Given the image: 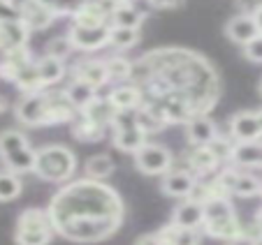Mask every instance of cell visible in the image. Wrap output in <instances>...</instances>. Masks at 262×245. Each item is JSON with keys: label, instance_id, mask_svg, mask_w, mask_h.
<instances>
[{"label": "cell", "instance_id": "obj_1", "mask_svg": "<svg viewBox=\"0 0 262 245\" xmlns=\"http://www.w3.org/2000/svg\"><path fill=\"white\" fill-rule=\"evenodd\" d=\"M130 77L142 90V107L165 125L211 111L221 97V79L204 56L181 46H165L133 63Z\"/></svg>", "mask_w": 262, "mask_h": 245}, {"label": "cell", "instance_id": "obj_8", "mask_svg": "<svg viewBox=\"0 0 262 245\" xmlns=\"http://www.w3.org/2000/svg\"><path fill=\"white\" fill-rule=\"evenodd\" d=\"M109 28H112V26H74L72 23L68 37L74 49L98 51L109 44Z\"/></svg>", "mask_w": 262, "mask_h": 245}, {"label": "cell", "instance_id": "obj_46", "mask_svg": "<svg viewBox=\"0 0 262 245\" xmlns=\"http://www.w3.org/2000/svg\"><path fill=\"white\" fill-rule=\"evenodd\" d=\"M255 222H260V225H262V208H260V211H257V217H255Z\"/></svg>", "mask_w": 262, "mask_h": 245}, {"label": "cell", "instance_id": "obj_3", "mask_svg": "<svg viewBox=\"0 0 262 245\" xmlns=\"http://www.w3.org/2000/svg\"><path fill=\"white\" fill-rule=\"evenodd\" d=\"M74 169H77V157L72 148L60 143L40 148L35 155L33 172L47 183H68L74 176Z\"/></svg>", "mask_w": 262, "mask_h": 245}, {"label": "cell", "instance_id": "obj_21", "mask_svg": "<svg viewBox=\"0 0 262 245\" xmlns=\"http://www.w3.org/2000/svg\"><path fill=\"white\" fill-rule=\"evenodd\" d=\"M79 116H84L86 120L95 122V125H100V128H107V125H112V120H114L116 109L112 107L109 100L98 97V95H95V97L79 111Z\"/></svg>", "mask_w": 262, "mask_h": 245}, {"label": "cell", "instance_id": "obj_47", "mask_svg": "<svg viewBox=\"0 0 262 245\" xmlns=\"http://www.w3.org/2000/svg\"><path fill=\"white\" fill-rule=\"evenodd\" d=\"M112 3H114V5H119V3H128V0H112Z\"/></svg>", "mask_w": 262, "mask_h": 245}, {"label": "cell", "instance_id": "obj_37", "mask_svg": "<svg viewBox=\"0 0 262 245\" xmlns=\"http://www.w3.org/2000/svg\"><path fill=\"white\" fill-rule=\"evenodd\" d=\"M244 56L251 63H262V33L257 37H253L248 44H244Z\"/></svg>", "mask_w": 262, "mask_h": 245}, {"label": "cell", "instance_id": "obj_25", "mask_svg": "<svg viewBox=\"0 0 262 245\" xmlns=\"http://www.w3.org/2000/svg\"><path fill=\"white\" fill-rule=\"evenodd\" d=\"M221 164L213 151L209 146H195V151L188 155V169L190 174H211Z\"/></svg>", "mask_w": 262, "mask_h": 245}, {"label": "cell", "instance_id": "obj_38", "mask_svg": "<svg viewBox=\"0 0 262 245\" xmlns=\"http://www.w3.org/2000/svg\"><path fill=\"white\" fill-rule=\"evenodd\" d=\"M19 19H21L19 12H16L7 0H0V23H3V21H19Z\"/></svg>", "mask_w": 262, "mask_h": 245}, {"label": "cell", "instance_id": "obj_10", "mask_svg": "<svg viewBox=\"0 0 262 245\" xmlns=\"http://www.w3.org/2000/svg\"><path fill=\"white\" fill-rule=\"evenodd\" d=\"M16 118L28 128H47V95L28 93L19 104H16Z\"/></svg>", "mask_w": 262, "mask_h": 245}, {"label": "cell", "instance_id": "obj_11", "mask_svg": "<svg viewBox=\"0 0 262 245\" xmlns=\"http://www.w3.org/2000/svg\"><path fill=\"white\" fill-rule=\"evenodd\" d=\"M72 79L91 86L93 90L102 88L109 81L107 63H104V60H79V63L72 65Z\"/></svg>", "mask_w": 262, "mask_h": 245}, {"label": "cell", "instance_id": "obj_34", "mask_svg": "<svg viewBox=\"0 0 262 245\" xmlns=\"http://www.w3.org/2000/svg\"><path fill=\"white\" fill-rule=\"evenodd\" d=\"M107 63V72H109V79H130V72H133V63L125 58H121V56H112L109 60H104Z\"/></svg>", "mask_w": 262, "mask_h": 245}, {"label": "cell", "instance_id": "obj_24", "mask_svg": "<svg viewBox=\"0 0 262 245\" xmlns=\"http://www.w3.org/2000/svg\"><path fill=\"white\" fill-rule=\"evenodd\" d=\"M158 234L163 236V240L167 245H200V231L188 229V227L179 225H165L163 229H158Z\"/></svg>", "mask_w": 262, "mask_h": 245}, {"label": "cell", "instance_id": "obj_22", "mask_svg": "<svg viewBox=\"0 0 262 245\" xmlns=\"http://www.w3.org/2000/svg\"><path fill=\"white\" fill-rule=\"evenodd\" d=\"M109 102L116 111H137L142 107V90L137 86H119L109 93Z\"/></svg>", "mask_w": 262, "mask_h": 245}, {"label": "cell", "instance_id": "obj_29", "mask_svg": "<svg viewBox=\"0 0 262 245\" xmlns=\"http://www.w3.org/2000/svg\"><path fill=\"white\" fill-rule=\"evenodd\" d=\"M72 134L84 143H95V141H102L104 128H100L95 122L86 120L84 116H79V120H72Z\"/></svg>", "mask_w": 262, "mask_h": 245}, {"label": "cell", "instance_id": "obj_12", "mask_svg": "<svg viewBox=\"0 0 262 245\" xmlns=\"http://www.w3.org/2000/svg\"><path fill=\"white\" fill-rule=\"evenodd\" d=\"M230 134L234 141H255L262 137L255 111H239L230 118Z\"/></svg>", "mask_w": 262, "mask_h": 245}, {"label": "cell", "instance_id": "obj_27", "mask_svg": "<svg viewBox=\"0 0 262 245\" xmlns=\"http://www.w3.org/2000/svg\"><path fill=\"white\" fill-rule=\"evenodd\" d=\"M204 234L211 236V238H221V240H232L237 236H242V222L234 217L228 220H216V222H204Z\"/></svg>", "mask_w": 262, "mask_h": 245}, {"label": "cell", "instance_id": "obj_6", "mask_svg": "<svg viewBox=\"0 0 262 245\" xmlns=\"http://www.w3.org/2000/svg\"><path fill=\"white\" fill-rule=\"evenodd\" d=\"M114 146L123 153H137L146 143V132L137 125L135 111H116L114 120Z\"/></svg>", "mask_w": 262, "mask_h": 245}, {"label": "cell", "instance_id": "obj_41", "mask_svg": "<svg viewBox=\"0 0 262 245\" xmlns=\"http://www.w3.org/2000/svg\"><path fill=\"white\" fill-rule=\"evenodd\" d=\"M146 3L156 10H177L183 5V0H146Z\"/></svg>", "mask_w": 262, "mask_h": 245}, {"label": "cell", "instance_id": "obj_32", "mask_svg": "<svg viewBox=\"0 0 262 245\" xmlns=\"http://www.w3.org/2000/svg\"><path fill=\"white\" fill-rule=\"evenodd\" d=\"M139 42V30L137 28H116L112 26L109 28V44L114 49H133L135 44Z\"/></svg>", "mask_w": 262, "mask_h": 245}, {"label": "cell", "instance_id": "obj_7", "mask_svg": "<svg viewBox=\"0 0 262 245\" xmlns=\"http://www.w3.org/2000/svg\"><path fill=\"white\" fill-rule=\"evenodd\" d=\"M133 155H135V167L142 174H146V176H163L174 164L172 153L165 146H160V143L146 141L137 153H133Z\"/></svg>", "mask_w": 262, "mask_h": 245}, {"label": "cell", "instance_id": "obj_4", "mask_svg": "<svg viewBox=\"0 0 262 245\" xmlns=\"http://www.w3.org/2000/svg\"><path fill=\"white\" fill-rule=\"evenodd\" d=\"M35 155H37V151L30 148L26 134H21L19 130L0 132V160L5 162V167L10 172H14V174L33 172Z\"/></svg>", "mask_w": 262, "mask_h": 245}, {"label": "cell", "instance_id": "obj_15", "mask_svg": "<svg viewBox=\"0 0 262 245\" xmlns=\"http://www.w3.org/2000/svg\"><path fill=\"white\" fill-rule=\"evenodd\" d=\"M19 16L28 30H45L56 21V14L49 10V7L42 5L40 0H30L28 5L19 12Z\"/></svg>", "mask_w": 262, "mask_h": 245}, {"label": "cell", "instance_id": "obj_30", "mask_svg": "<svg viewBox=\"0 0 262 245\" xmlns=\"http://www.w3.org/2000/svg\"><path fill=\"white\" fill-rule=\"evenodd\" d=\"M12 84H16V88H19L24 95H28V93H40V90H45V88L40 86L37 72H35V60H33V63H28L19 74H16V79L12 81Z\"/></svg>", "mask_w": 262, "mask_h": 245}, {"label": "cell", "instance_id": "obj_36", "mask_svg": "<svg viewBox=\"0 0 262 245\" xmlns=\"http://www.w3.org/2000/svg\"><path fill=\"white\" fill-rule=\"evenodd\" d=\"M72 51H74V46L70 42V37H54L47 42V56H51V58L65 60Z\"/></svg>", "mask_w": 262, "mask_h": 245}, {"label": "cell", "instance_id": "obj_9", "mask_svg": "<svg viewBox=\"0 0 262 245\" xmlns=\"http://www.w3.org/2000/svg\"><path fill=\"white\" fill-rule=\"evenodd\" d=\"M216 183L225 194H237V197H255L262 192V183L251 174H242L234 169H225L218 174Z\"/></svg>", "mask_w": 262, "mask_h": 245}, {"label": "cell", "instance_id": "obj_40", "mask_svg": "<svg viewBox=\"0 0 262 245\" xmlns=\"http://www.w3.org/2000/svg\"><path fill=\"white\" fill-rule=\"evenodd\" d=\"M135 245H167L163 240V236L156 231V234H142L137 240H135Z\"/></svg>", "mask_w": 262, "mask_h": 245}, {"label": "cell", "instance_id": "obj_42", "mask_svg": "<svg viewBox=\"0 0 262 245\" xmlns=\"http://www.w3.org/2000/svg\"><path fill=\"white\" fill-rule=\"evenodd\" d=\"M228 245H257L253 238H248V236H237V238H232V240H228Z\"/></svg>", "mask_w": 262, "mask_h": 245}, {"label": "cell", "instance_id": "obj_28", "mask_svg": "<svg viewBox=\"0 0 262 245\" xmlns=\"http://www.w3.org/2000/svg\"><path fill=\"white\" fill-rule=\"evenodd\" d=\"M116 164L114 160L109 155H93L89 157V162H86V178H95V181H104V178H109L112 174H114Z\"/></svg>", "mask_w": 262, "mask_h": 245}, {"label": "cell", "instance_id": "obj_16", "mask_svg": "<svg viewBox=\"0 0 262 245\" xmlns=\"http://www.w3.org/2000/svg\"><path fill=\"white\" fill-rule=\"evenodd\" d=\"M230 160L239 167H262V137L255 141H234Z\"/></svg>", "mask_w": 262, "mask_h": 245}, {"label": "cell", "instance_id": "obj_20", "mask_svg": "<svg viewBox=\"0 0 262 245\" xmlns=\"http://www.w3.org/2000/svg\"><path fill=\"white\" fill-rule=\"evenodd\" d=\"M204 222V206L195 199H186L183 204H179L177 211L172 215V225L188 227V229H198Z\"/></svg>", "mask_w": 262, "mask_h": 245}, {"label": "cell", "instance_id": "obj_48", "mask_svg": "<svg viewBox=\"0 0 262 245\" xmlns=\"http://www.w3.org/2000/svg\"><path fill=\"white\" fill-rule=\"evenodd\" d=\"M257 90H260V95H262V79H260V86H257Z\"/></svg>", "mask_w": 262, "mask_h": 245}, {"label": "cell", "instance_id": "obj_5", "mask_svg": "<svg viewBox=\"0 0 262 245\" xmlns=\"http://www.w3.org/2000/svg\"><path fill=\"white\" fill-rule=\"evenodd\" d=\"M54 238L49 213L42 208H26L19 215L14 227V243L16 245H49Z\"/></svg>", "mask_w": 262, "mask_h": 245}, {"label": "cell", "instance_id": "obj_33", "mask_svg": "<svg viewBox=\"0 0 262 245\" xmlns=\"http://www.w3.org/2000/svg\"><path fill=\"white\" fill-rule=\"evenodd\" d=\"M24 190V183H21L19 174L14 172H0V201H14L16 197Z\"/></svg>", "mask_w": 262, "mask_h": 245}, {"label": "cell", "instance_id": "obj_2", "mask_svg": "<svg viewBox=\"0 0 262 245\" xmlns=\"http://www.w3.org/2000/svg\"><path fill=\"white\" fill-rule=\"evenodd\" d=\"M54 234L74 243H100L119 231L125 215L121 194L95 178L72 181L49 204Z\"/></svg>", "mask_w": 262, "mask_h": 245}, {"label": "cell", "instance_id": "obj_44", "mask_svg": "<svg viewBox=\"0 0 262 245\" xmlns=\"http://www.w3.org/2000/svg\"><path fill=\"white\" fill-rule=\"evenodd\" d=\"M5 109H7V97L5 95H0V113L5 111Z\"/></svg>", "mask_w": 262, "mask_h": 245}, {"label": "cell", "instance_id": "obj_17", "mask_svg": "<svg viewBox=\"0 0 262 245\" xmlns=\"http://www.w3.org/2000/svg\"><path fill=\"white\" fill-rule=\"evenodd\" d=\"M225 35H228L232 42H237V44L244 46V44H248L253 37H257L260 30H257L253 14H237L228 21V26H225Z\"/></svg>", "mask_w": 262, "mask_h": 245}, {"label": "cell", "instance_id": "obj_45", "mask_svg": "<svg viewBox=\"0 0 262 245\" xmlns=\"http://www.w3.org/2000/svg\"><path fill=\"white\" fill-rule=\"evenodd\" d=\"M255 116H257V122H260V130H262V109L260 111H255Z\"/></svg>", "mask_w": 262, "mask_h": 245}, {"label": "cell", "instance_id": "obj_23", "mask_svg": "<svg viewBox=\"0 0 262 245\" xmlns=\"http://www.w3.org/2000/svg\"><path fill=\"white\" fill-rule=\"evenodd\" d=\"M35 72H37V79H40L42 88H49V86L58 84L60 79L65 77V65H63V60L45 56V58L35 60Z\"/></svg>", "mask_w": 262, "mask_h": 245}, {"label": "cell", "instance_id": "obj_39", "mask_svg": "<svg viewBox=\"0 0 262 245\" xmlns=\"http://www.w3.org/2000/svg\"><path fill=\"white\" fill-rule=\"evenodd\" d=\"M242 234L248 236V238H253L257 245L262 243V225H260V222H253V225H242Z\"/></svg>", "mask_w": 262, "mask_h": 245}, {"label": "cell", "instance_id": "obj_26", "mask_svg": "<svg viewBox=\"0 0 262 245\" xmlns=\"http://www.w3.org/2000/svg\"><path fill=\"white\" fill-rule=\"evenodd\" d=\"M142 21H144V12L137 10L135 5H130V3H119V5H114L112 26H116V28H137L139 30Z\"/></svg>", "mask_w": 262, "mask_h": 245}, {"label": "cell", "instance_id": "obj_19", "mask_svg": "<svg viewBox=\"0 0 262 245\" xmlns=\"http://www.w3.org/2000/svg\"><path fill=\"white\" fill-rule=\"evenodd\" d=\"M28 63H33V56H30L28 46H19V49L5 51V54H3V60H0V79L14 81L16 74H19Z\"/></svg>", "mask_w": 262, "mask_h": 245}, {"label": "cell", "instance_id": "obj_43", "mask_svg": "<svg viewBox=\"0 0 262 245\" xmlns=\"http://www.w3.org/2000/svg\"><path fill=\"white\" fill-rule=\"evenodd\" d=\"M253 19H255L257 30H260V33H262V5H257L255 10H253Z\"/></svg>", "mask_w": 262, "mask_h": 245}, {"label": "cell", "instance_id": "obj_31", "mask_svg": "<svg viewBox=\"0 0 262 245\" xmlns=\"http://www.w3.org/2000/svg\"><path fill=\"white\" fill-rule=\"evenodd\" d=\"M95 93H98V90H93L91 86L81 84V81H74V79H72V84L65 88V95H68V100L74 104L77 111H81V109L95 97Z\"/></svg>", "mask_w": 262, "mask_h": 245}, {"label": "cell", "instance_id": "obj_13", "mask_svg": "<svg viewBox=\"0 0 262 245\" xmlns=\"http://www.w3.org/2000/svg\"><path fill=\"white\" fill-rule=\"evenodd\" d=\"M195 174L190 172H165L163 174V181H160V190L165 192L167 197H177V199H186L190 197L195 187Z\"/></svg>", "mask_w": 262, "mask_h": 245}, {"label": "cell", "instance_id": "obj_18", "mask_svg": "<svg viewBox=\"0 0 262 245\" xmlns=\"http://www.w3.org/2000/svg\"><path fill=\"white\" fill-rule=\"evenodd\" d=\"M30 30L24 26V21H3L0 23V51H12L19 49V46H26L28 42Z\"/></svg>", "mask_w": 262, "mask_h": 245}, {"label": "cell", "instance_id": "obj_14", "mask_svg": "<svg viewBox=\"0 0 262 245\" xmlns=\"http://www.w3.org/2000/svg\"><path fill=\"white\" fill-rule=\"evenodd\" d=\"M186 134L193 146H207L218 137V128L207 113H202V116H193L190 120H186Z\"/></svg>", "mask_w": 262, "mask_h": 245}, {"label": "cell", "instance_id": "obj_35", "mask_svg": "<svg viewBox=\"0 0 262 245\" xmlns=\"http://www.w3.org/2000/svg\"><path fill=\"white\" fill-rule=\"evenodd\" d=\"M40 3L45 7H49V10L56 14V19H58V16H68V14L72 16L74 12L79 10V5L84 0H40Z\"/></svg>", "mask_w": 262, "mask_h": 245}]
</instances>
